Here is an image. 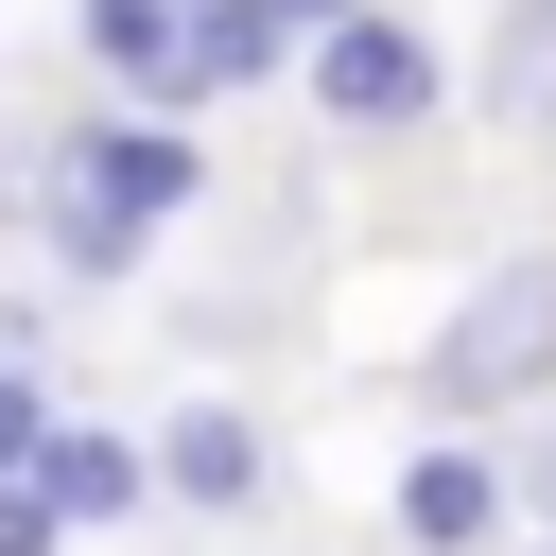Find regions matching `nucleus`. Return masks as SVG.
<instances>
[{
	"mask_svg": "<svg viewBox=\"0 0 556 556\" xmlns=\"http://www.w3.org/2000/svg\"><path fill=\"white\" fill-rule=\"evenodd\" d=\"M539 382H556V261L521 243V261H486V278L434 313L417 400H434V417H504V400H539Z\"/></svg>",
	"mask_w": 556,
	"mask_h": 556,
	"instance_id": "nucleus-1",
	"label": "nucleus"
},
{
	"mask_svg": "<svg viewBox=\"0 0 556 556\" xmlns=\"http://www.w3.org/2000/svg\"><path fill=\"white\" fill-rule=\"evenodd\" d=\"M295 87H313V122H330V139H417V122L452 104L434 35H417V17H382V0H348L330 35H295Z\"/></svg>",
	"mask_w": 556,
	"mask_h": 556,
	"instance_id": "nucleus-2",
	"label": "nucleus"
},
{
	"mask_svg": "<svg viewBox=\"0 0 556 556\" xmlns=\"http://www.w3.org/2000/svg\"><path fill=\"white\" fill-rule=\"evenodd\" d=\"M52 174H70V191H104V208H139V226L208 208V139H191L174 104H122V122H70V139H52Z\"/></svg>",
	"mask_w": 556,
	"mask_h": 556,
	"instance_id": "nucleus-3",
	"label": "nucleus"
},
{
	"mask_svg": "<svg viewBox=\"0 0 556 556\" xmlns=\"http://www.w3.org/2000/svg\"><path fill=\"white\" fill-rule=\"evenodd\" d=\"M139 469H156V504H191V521H243V504L278 486V434H261L243 400H174V417L139 434Z\"/></svg>",
	"mask_w": 556,
	"mask_h": 556,
	"instance_id": "nucleus-4",
	"label": "nucleus"
},
{
	"mask_svg": "<svg viewBox=\"0 0 556 556\" xmlns=\"http://www.w3.org/2000/svg\"><path fill=\"white\" fill-rule=\"evenodd\" d=\"M400 539H417V556H486V539H521L504 452H486V434H417V452H400Z\"/></svg>",
	"mask_w": 556,
	"mask_h": 556,
	"instance_id": "nucleus-5",
	"label": "nucleus"
},
{
	"mask_svg": "<svg viewBox=\"0 0 556 556\" xmlns=\"http://www.w3.org/2000/svg\"><path fill=\"white\" fill-rule=\"evenodd\" d=\"M486 139H539L556 122V0H486V52H469V87H452Z\"/></svg>",
	"mask_w": 556,
	"mask_h": 556,
	"instance_id": "nucleus-6",
	"label": "nucleus"
},
{
	"mask_svg": "<svg viewBox=\"0 0 556 556\" xmlns=\"http://www.w3.org/2000/svg\"><path fill=\"white\" fill-rule=\"evenodd\" d=\"M70 52L139 104H191V0H70Z\"/></svg>",
	"mask_w": 556,
	"mask_h": 556,
	"instance_id": "nucleus-7",
	"label": "nucleus"
},
{
	"mask_svg": "<svg viewBox=\"0 0 556 556\" xmlns=\"http://www.w3.org/2000/svg\"><path fill=\"white\" fill-rule=\"evenodd\" d=\"M35 486H52V521H139V504H156L139 434H104V417H52V434H35Z\"/></svg>",
	"mask_w": 556,
	"mask_h": 556,
	"instance_id": "nucleus-8",
	"label": "nucleus"
},
{
	"mask_svg": "<svg viewBox=\"0 0 556 556\" xmlns=\"http://www.w3.org/2000/svg\"><path fill=\"white\" fill-rule=\"evenodd\" d=\"M35 261H52V278H139V261H156V226L52 174V191H35Z\"/></svg>",
	"mask_w": 556,
	"mask_h": 556,
	"instance_id": "nucleus-9",
	"label": "nucleus"
},
{
	"mask_svg": "<svg viewBox=\"0 0 556 556\" xmlns=\"http://www.w3.org/2000/svg\"><path fill=\"white\" fill-rule=\"evenodd\" d=\"M278 70H295V17H278V0H191V104L278 87Z\"/></svg>",
	"mask_w": 556,
	"mask_h": 556,
	"instance_id": "nucleus-10",
	"label": "nucleus"
},
{
	"mask_svg": "<svg viewBox=\"0 0 556 556\" xmlns=\"http://www.w3.org/2000/svg\"><path fill=\"white\" fill-rule=\"evenodd\" d=\"M35 434H52V382H35L17 348H0V469H35Z\"/></svg>",
	"mask_w": 556,
	"mask_h": 556,
	"instance_id": "nucleus-11",
	"label": "nucleus"
},
{
	"mask_svg": "<svg viewBox=\"0 0 556 556\" xmlns=\"http://www.w3.org/2000/svg\"><path fill=\"white\" fill-rule=\"evenodd\" d=\"M504 504H521V521L556 539V417H539V434H504Z\"/></svg>",
	"mask_w": 556,
	"mask_h": 556,
	"instance_id": "nucleus-12",
	"label": "nucleus"
},
{
	"mask_svg": "<svg viewBox=\"0 0 556 556\" xmlns=\"http://www.w3.org/2000/svg\"><path fill=\"white\" fill-rule=\"evenodd\" d=\"M52 539H70V521H52V486H35V469H0V556H52Z\"/></svg>",
	"mask_w": 556,
	"mask_h": 556,
	"instance_id": "nucleus-13",
	"label": "nucleus"
},
{
	"mask_svg": "<svg viewBox=\"0 0 556 556\" xmlns=\"http://www.w3.org/2000/svg\"><path fill=\"white\" fill-rule=\"evenodd\" d=\"M278 17H295V35H330V17H348V0H278Z\"/></svg>",
	"mask_w": 556,
	"mask_h": 556,
	"instance_id": "nucleus-14",
	"label": "nucleus"
}]
</instances>
